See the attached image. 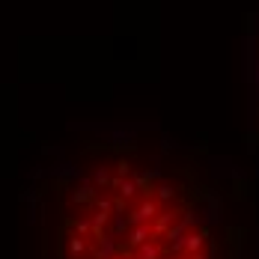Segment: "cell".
I'll return each mask as SVG.
<instances>
[{
  "mask_svg": "<svg viewBox=\"0 0 259 259\" xmlns=\"http://www.w3.org/2000/svg\"><path fill=\"white\" fill-rule=\"evenodd\" d=\"M45 259H221V206L173 158L93 146L54 185Z\"/></svg>",
  "mask_w": 259,
  "mask_h": 259,
  "instance_id": "6da1fadb",
  "label": "cell"
}]
</instances>
